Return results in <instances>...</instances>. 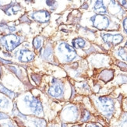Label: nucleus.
Returning <instances> with one entry per match:
<instances>
[{
    "instance_id": "f257e3e1",
    "label": "nucleus",
    "mask_w": 127,
    "mask_h": 127,
    "mask_svg": "<svg viewBox=\"0 0 127 127\" xmlns=\"http://www.w3.org/2000/svg\"><path fill=\"white\" fill-rule=\"evenodd\" d=\"M98 107L102 114L108 119H111L115 112V101L108 97H98Z\"/></svg>"
},
{
    "instance_id": "f03ea898",
    "label": "nucleus",
    "mask_w": 127,
    "mask_h": 127,
    "mask_svg": "<svg viewBox=\"0 0 127 127\" xmlns=\"http://www.w3.org/2000/svg\"><path fill=\"white\" fill-rule=\"evenodd\" d=\"M22 42V37L16 34H5L1 39L0 43L7 51H13Z\"/></svg>"
},
{
    "instance_id": "7ed1b4c3",
    "label": "nucleus",
    "mask_w": 127,
    "mask_h": 127,
    "mask_svg": "<svg viewBox=\"0 0 127 127\" xmlns=\"http://www.w3.org/2000/svg\"><path fill=\"white\" fill-rule=\"evenodd\" d=\"M58 51L59 54L63 57L65 62H71L76 57V53L73 47L69 45L67 43L63 42L58 47Z\"/></svg>"
},
{
    "instance_id": "20e7f679",
    "label": "nucleus",
    "mask_w": 127,
    "mask_h": 127,
    "mask_svg": "<svg viewBox=\"0 0 127 127\" xmlns=\"http://www.w3.org/2000/svg\"><path fill=\"white\" fill-rule=\"evenodd\" d=\"M24 101L30 108L33 114L40 115L43 113L42 104L38 98L33 96H26L24 97Z\"/></svg>"
},
{
    "instance_id": "39448f33",
    "label": "nucleus",
    "mask_w": 127,
    "mask_h": 127,
    "mask_svg": "<svg viewBox=\"0 0 127 127\" xmlns=\"http://www.w3.org/2000/svg\"><path fill=\"white\" fill-rule=\"evenodd\" d=\"M90 20L91 21L92 25L98 30H105L110 24L109 19L104 15H95L91 17Z\"/></svg>"
},
{
    "instance_id": "423d86ee",
    "label": "nucleus",
    "mask_w": 127,
    "mask_h": 127,
    "mask_svg": "<svg viewBox=\"0 0 127 127\" xmlns=\"http://www.w3.org/2000/svg\"><path fill=\"white\" fill-rule=\"evenodd\" d=\"M48 94L53 97H60L63 95L64 93V87L61 82L56 79L52 80V84L48 89Z\"/></svg>"
},
{
    "instance_id": "0eeeda50",
    "label": "nucleus",
    "mask_w": 127,
    "mask_h": 127,
    "mask_svg": "<svg viewBox=\"0 0 127 127\" xmlns=\"http://www.w3.org/2000/svg\"><path fill=\"white\" fill-rule=\"evenodd\" d=\"M101 37L103 41L109 45H117L123 40V36L119 34H105L102 33Z\"/></svg>"
},
{
    "instance_id": "6e6552de",
    "label": "nucleus",
    "mask_w": 127,
    "mask_h": 127,
    "mask_svg": "<svg viewBox=\"0 0 127 127\" xmlns=\"http://www.w3.org/2000/svg\"><path fill=\"white\" fill-rule=\"evenodd\" d=\"M31 18L39 23H47L50 19V13L46 10H39L32 13Z\"/></svg>"
},
{
    "instance_id": "1a4fd4ad",
    "label": "nucleus",
    "mask_w": 127,
    "mask_h": 127,
    "mask_svg": "<svg viewBox=\"0 0 127 127\" xmlns=\"http://www.w3.org/2000/svg\"><path fill=\"white\" fill-rule=\"evenodd\" d=\"M64 113L65 119L70 121V122H74L78 118V109L73 105L68 106L65 109Z\"/></svg>"
},
{
    "instance_id": "9d476101",
    "label": "nucleus",
    "mask_w": 127,
    "mask_h": 127,
    "mask_svg": "<svg viewBox=\"0 0 127 127\" xmlns=\"http://www.w3.org/2000/svg\"><path fill=\"white\" fill-rule=\"evenodd\" d=\"M34 54L28 49H21L18 55V60L22 63H29L34 59Z\"/></svg>"
},
{
    "instance_id": "9b49d317",
    "label": "nucleus",
    "mask_w": 127,
    "mask_h": 127,
    "mask_svg": "<svg viewBox=\"0 0 127 127\" xmlns=\"http://www.w3.org/2000/svg\"><path fill=\"white\" fill-rule=\"evenodd\" d=\"M94 9L97 14L100 15H104L107 13V9L103 1H96L95 5H94Z\"/></svg>"
},
{
    "instance_id": "f8f14e48",
    "label": "nucleus",
    "mask_w": 127,
    "mask_h": 127,
    "mask_svg": "<svg viewBox=\"0 0 127 127\" xmlns=\"http://www.w3.org/2000/svg\"><path fill=\"white\" fill-rule=\"evenodd\" d=\"M113 76H114V72L112 70L105 69V70H103L100 73L99 78L104 82H108L109 80H111L113 78Z\"/></svg>"
},
{
    "instance_id": "ddd939ff",
    "label": "nucleus",
    "mask_w": 127,
    "mask_h": 127,
    "mask_svg": "<svg viewBox=\"0 0 127 127\" xmlns=\"http://www.w3.org/2000/svg\"><path fill=\"white\" fill-rule=\"evenodd\" d=\"M73 48H83L86 45V41L80 37H77L72 41Z\"/></svg>"
},
{
    "instance_id": "4468645a",
    "label": "nucleus",
    "mask_w": 127,
    "mask_h": 127,
    "mask_svg": "<svg viewBox=\"0 0 127 127\" xmlns=\"http://www.w3.org/2000/svg\"><path fill=\"white\" fill-rule=\"evenodd\" d=\"M0 91L2 92L3 94H5V95H7V96L9 97L10 98H13V97L16 95L14 92L9 91V89H7V88H5V87L4 86H2L1 84H0Z\"/></svg>"
},
{
    "instance_id": "2eb2a0df",
    "label": "nucleus",
    "mask_w": 127,
    "mask_h": 127,
    "mask_svg": "<svg viewBox=\"0 0 127 127\" xmlns=\"http://www.w3.org/2000/svg\"><path fill=\"white\" fill-rule=\"evenodd\" d=\"M33 45H34V48L36 49V50H38L42 45V38L40 36H37L36 37L34 41H33Z\"/></svg>"
},
{
    "instance_id": "dca6fc26",
    "label": "nucleus",
    "mask_w": 127,
    "mask_h": 127,
    "mask_svg": "<svg viewBox=\"0 0 127 127\" xmlns=\"http://www.w3.org/2000/svg\"><path fill=\"white\" fill-rule=\"evenodd\" d=\"M1 27H0V29L2 30V33H7L8 34H9V33H11L13 32L16 30L15 27H9L6 24H0Z\"/></svg>"
},
{
    "instance_id": "f3484780",
    "label": "nucleus",
    "mask_w": 127,
    "mask_h": 127,
    "mask_svg": "<svg viewBox=\"0 0 127 127\" xmlns=\"http://www.w3.org/2000/svg\"><path fill=\"white\" fill-rule=\"evenodd\" d=\"M117 55L123 60L127 62V52L125 50V48H120L119 50L117 51Z\"/></svg>"
},
{
    "instance_id": "a211bd4d",
    "label": "nucleus",
    "mask_w": 127,
    "mask_h": 127,
    "mask_svg": "<svg viewBox=\"0 0 127 127\" xmlns=\"http://www.w3.org/2000/svg\"><path fill=\"white\" fill-rule=\"evenodd\" d=\"M90 119H91V114H90V112L84 109V111H83L81 122L84 123V122H87V121L90 120Z\"/></svg>"
},
{
    "instance_id": "6ab92c4d",
    "label": "nucleus",
    "mask_w": 127,
    "mask_h": 127,
    "mask_svg": "<svg viewBox=\"0 0 127 127\" xmlns=\"http://www.w3.org/2000/svg\"><path fill=\"white\" fill-rule=\"evenodd\" d=\"M9 105V101L8 99L5 97H1L0 98V108H6Z\"/></svg>"
},
{
    "instance_id": "aec40b11",
    "label": "nucleus",
    "mask_w": 127,
    "mask_h": 127,
    "mask_svg": "<svg viewBox=\"0 0 127 127\" xmlns=\"http://www.w3.org/2000/svg\"><path fill=\"white\" fill-rule=\"evenodd\" d=\"M35 127H45L46 123L45 120L43 119H35L33 121Z\"/></svg>"
},
{
    "instance_id": "412c9836",
    "label": "nucleus",
    "mask_w": 127,
    "mask_h": 127,
    "mask_svg": "<svg viewBox=\"0 0 127 127\" xmlns=\"http://www.w3.org/2000/svg\"><path fill=\"white\" fill-rule=\"evenodd\" d=\"M52 48H46L45 49V51H44L43 54H42V56L45 58V59H48L49 57H50L52 56Z\"/></svg>"
},
{
    "instance_id": "4be33fe9",
    "label": "nucleus",
    "mask_w": 127,
    "mask_h": 127,
    "mask_svg": "<svg viewBox=\"0 0 127 127\" xmlns=\"http://www.w3.org/2000/svg\"><path fill=\"white\" fill-rule=\"evenodd\" d=\"M119 127H127V115H125L119 125Z\"/></svg>"
},
{
    "instance_id": "5701e85b",
    "label": "nucleus",
    "mask_w": 127,
    "mask_h": 127,
    "mask_svg": "<svg viewBox=\"0 0 127 127\" xmlns=\"http://www.w3.org/2000/svg\"><path fill=\"white\" fill-rule=\"evenodd\" d=\"M13 114H15L16 115H18V116H20V117H21V118H23V119H27L26 118V116L24 115H23L22 113H20L19 111H18V109L17 108H14V109H13Z\"/></svg>"
},
{
    "instance_id": "b1692460",
    "label": "nucleus",
    "mask_w": 127,
    "mask_h": 127,
    "mask_svg": "<svg viewBox=\"0 0 127 127\" xmlns=\"http://www.w3.org/2000/svg\"><path fill=\"white\" fill-rule=\"evenodd\" d=\"M119 77H120L119 80H121V83H123V84H124V83H127V76H126V75H119Z\"/></svg>"
},
{
    "instance_id": "393cba45",
    "label": "nucleus",
    "mask_w": 127,
    "mask_h": 127,
    "mask_svg": "<svg viewBox=\"0 0 127 127\" xmlns=\"http://www.w3.org/2000/svg\"><path fill=\"white\" fill-rule=\"evenodd\" d=\"M87 127H102L101 126H100L99 124L97 123H88Z\"/></svg>"
},
{
    "instance_id": "a878e982",
    "label": "nucleus",
    "mask_w": 127,
    "mask_h": 127,
    "mask_svg": "<svg viewBox=\"0 0 127 127\" xmlns=\"http://www.w3.org/2000/svg\"><path fill=\"white\" fill-rule=\"evenodd\" d=\"M123 27H124V31L127 34V17L123 20Z\"/></svg>"
},
{
    "instance_id": "bb28decb",
    "label": "nucleus",
    "mask_w": 127,
    "mask_h": 127,
    "mask_svg": "<svg viewBox=\"0 0 127 127\" xmlns=\"http://www.w3.org/2000/svg\"><path fill=\"white\" fill-rule=\"evenodd\" d=\"M8 118H9L8 115H6L2 112H0V119H8Z\"/></svg>"
},
{
    "instance_id": "cd10ccee",
    "label": "nucleus",
    "mask_w": 127,
    "mask_h": 127,
    "mask_svg": "<svg viewBox=\"0 0 127 127\" xmlns=\"http://www.w3.org/2000/svg\"><path fill=\"white\" fill-rule=\"evenodd\" d=\"M119 2H120L121 5H123V6H124L125 8L127 9V2H126V1H120Z\"/></svg>"
},
{
    "instance_id": "c85d7f7f",
    "label": "nucleus",
    "mask_w": 127,
    "mask_h": 127,
    "mask_svg": "<svg viewBox=\"0 0 127 127\" xmlns=\"http://www.w3.org/2000/svg\"><path fill=\"white\" fill-rule=\"evenodd\" d=\"M46 3L48 5H53L55 3H56V2L55 1H46Z\"/></svg>"
},
{
    "instance_id": "c756f323",
    "label": "nucleus",
    "mask_w": 127,
    "mask_h": 127,
    "mask_svg": "<svg viewBox=\"0 0 127 127\" xmlns=\"http://www.w3.org/2000/svg\"><path fill=\"white\" fill-rule=\"evenodd\" d=\"M0 61H1L2 63H11L10 61H5V60H2V59H0Z\"/></svg>"
},
{
    "instance_id": "7c9ffc66",
    "label": "nucleus",
    "mask_w": 127,
    "mask_h": 127,
    "mask_svg": "<svg viewBox=\"0 0 127 127\" xmlns=\"http://www.w3.org/2000/svg\"><path fill=\"white\" fill-rule=\"evenodd\" d=\"M87 7H88V5H87V4H84V5L82 6V8H85V9H87Z\"/></svg>"
},
{
    "instance_id": "2f4dec72",
    "label": "nucleus",
    "mask_w": 127,
    "mask_h": 127,
    "mask_svg": "<svg viewBox=\"0 0 127 127\" xmlns=\"http://www.w3.org/2000/svg\"><path fill=\"white\" fill-rule=\"evenodd\" d=\"M62 127H67V126H66V124H65V123H63L62 124Z\"/></svg>"
},
{
    "instance_id": "473e14b6",
    "label": "nucleus",
    "mask_w": 127,
    "mask_h": 127,
    "mask_svg": "<svg viewBox=\"0 0 127 127\" xmlns=\"http://www.w3.org/2000/svg\"><path fill=\"white\" fill-rule=\"evenodd\" d=\"M9 127H15V126H13V125H9Z\"/></svg>"
},
{
    "instance_id": "72a5a7b5",
    "label": "nucleus",
    "mask_w": 127,
    "mask_h": 127,
    "mask_svg": "<svg viewBox=\"0 0 127 127\" xmlns=\"http://www.w3.org/2000/svg\"><path fill=\"white\" fill-rule=\"evenodd\" d=\"M72 127H80V126H72Z\"/></svg>"
},
{
    "instance_id": "f704fd0d",
    "label": "nucleus",
    "mask_w": 127,
    "mask_h": 127,
    "mask_svg": "<svg viewBox=\"0 0 127 127\" xmlns=\"http://www.w3.org/2000/svg\"><path fill=\"white\" fill-rule=\"evenodd\" d=\"M125 47H126V48H127V41H126V45H125Z\"/></svg>"
}]
</instances>
